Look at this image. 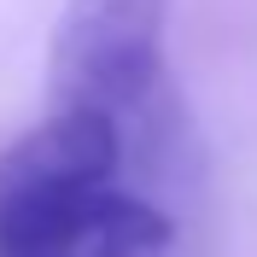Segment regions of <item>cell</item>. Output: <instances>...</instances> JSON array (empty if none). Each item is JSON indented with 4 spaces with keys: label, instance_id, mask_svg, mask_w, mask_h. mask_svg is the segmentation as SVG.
Instances as JSON below:
<instances>
[{
    "label": "cell",
    "instance_id": "cell-1",
    "mask_svg": "<svg viewBox=\"0 0 257 257\" xmlns=\"http://www.w3.org/2000/svg\"><path fill=\"white\" fill-rule=\"evenodd\" d=\"M135 158L123 123L53 105L0 152V257H176V216L128 187Z\"/></svg>",
    "mask_w": 257,
    "mask_h": 257
},
{
    "label": "cell",
    "instance_id": "cell-2",
    "mask_svg": "<svg viewBox=\"0 0 257 257\" xmlns=\"http://www.w3.org/2000/svg\"><path fill=\"white\" fill-rule=\"evenodd\" d=\"M170 0H70L53 30L47 99L99 111L152 152L170 128Z\"/></svg>",
    "mask_w": 257,
    "mask_h": 257
}]
</instances>
